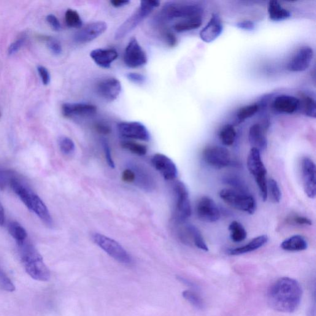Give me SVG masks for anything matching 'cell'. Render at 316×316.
<instances>
[{
    "instance_id": "52a82bcc",
    "label": "cell",
    "mask_w": 316,
    "mask_h": 316,
    "mask_svg": "<svg viewBox=\"0 0 316 316\" xmlns=\"http://www.w3.org/2000/svg\"><path fill=\"white\" fill-rule=\"evenodd\" d=\"M174 191L175 196L174 218L179 223H184L191 215V207L188 191L184 183L177 182Z\"/></svg>"
},
{
    "instance_id": "f5cc1de1",
    "label": "cell",
    "mask_w": 316,
    "mask_h": 316,
    "mask_svg": "<svg viewBox=\"0 0 316 316\" xmlns=\"http://www.w3.org/2000/svg\"><path fill=\"white\" fill-rule=\"evenodd\" d=\"M129 0H113L110 2V4L113 7L115 8H121L126 6L129 4Z\"/></svg>"
},
{
    "instance_id": "ffe728a7",
    "label": "cell",
    "mask_w": 316,
    "mask_h": 316,
    "mask_svg": "<svg viewBox=\"0 0 316 316\" xmlns=\"http://www.w3.org/2000/svg\"><path fill=\"white\" fill-rule=\"evenodd\" d=\"M272 108L275 112L283 114H293L299 108V98L288 94H281L275 97L272 102Z\"/></svg>"
},
{
    "instance_id": "5b68a950",
    "label": "cell",
    "mask_w": 316,
    "mask_h": 316,
    "mask_svg": "<svg viewBox=\"0 0 316 316\" xmlns=\"http://www.w3.org/2000/svg\"><path fill=\"white\" fill-rule=\"evenodd\" d=\"M221 198L235 209L253 215L256 208L255 198L247 191L236 189H223L220 191Z\"/></svg>"
},
{
    "instance_id": "277c9868",
    "label": "cell",
    "mask_w": 316,
    "mask_h": 316,
    "mask_svg": "<svg viewBox=\"0 0 316 316\" xmlns=\"http://www.w3.org/2000/svg\"><path fill=\"white\" fill-rule=\"evenodd\" d=\"M160 5L159 1H142L138 9L130 17L121 24L116 31L115 38L120 40L128 36L129 33L136 28L139 24L147 18L155 8Z\"/></svg>"
},
{
    "instance_id": "60d3db41",
    "label": "cell",
    "mask_w": 316,
    "mask_h": 316,
    "mask_svg": "<svg viewBox=\"0 0 316 316\" xmlns=\"http://www.w3.org/2000/svg\"><path fill=\"white\" fill-rule=\"evenodd\" d=\"M26 36H23L19 37L18 39H16L14 42H13L12 44L10 45L8 48V54L10 55H14L16 53L18 52L22 47H23L24 43L26 41Z\"/></svg>"
},
{
    "instance_id": "4fadbf2b",
    "label": "cell",
    "mask_w": 316,
    "mask_h": 316,
    "mask_svg": "<svg viewBox=\"0 0 316 316\" xmlns=\"http://www.w3.org/2000/svg\"><path fill=\"white\" fill-rule=\"evenodd\" d=\"M302 185L305 193L310 199L316 195V168L314 161L309 158L302 159L301 163Z\"/></svg>"
},
{
    "instance_id": "4dcf8cb0",
    "label": "cell",
    "mask_w": 316,
    "mask_h": 316,
    "mask_svg": "<svg viewBox=\"0 0 316 316\" xmlns=\"http://www.w3.org/2000/svg\"><path fill=\"white\" fill-rule=\"evenodd\" d=\"M231 239L234 242L244 241L247 237V232L244 226L238 221H234L229 225Z\"/></svg>"
},
{
    "instance_id": "ee69618b",
    "label": "cell",
    "mask_w": 316,
    "mask_h": 316,
    "mask_svg": "<svg viewBox=\"0 0 316 316\" xmlns=\"http://www.w3.org/2000/svg\"><path fill=\"white\" fill-rule=\"evenodd\" d=\"M127 78L132 83L135 84L142 85L145 82L146 78L144 75L136 72H130L126 75Z\"/></svg>"
},
{
    "instance_id": "74e56055",
    "label": "cell",
    "mask_w": 316,
    "mask_h": 316,
    "mask_svg": "<svg viewBox=\"0 0 316 316\" xmlns=\"http://www.w3.org/2000/svg\"><path fill=\"white\" fill-rule=\"evenodd\" d=\"M183 298L188 301L196 308L198 309H202L204 307V301L201 298V297L197 295L196 293L190 290H185L182 293Z\"/></svg>"
},
{
    "instance_id": "1f68e13d",
    "label": "cell",
    "mask_w": 316,
    "mask_h": 316,
    "mask_svg": "<svg viewBox=\"0 0 316 316\" xmlns=\"http://www.w3.org/2000/svg\"><path fill=\"white\" fill-rule=\"evenodd\" d=\"M237 132L231 124H227L221 129L219 137L221 143L225 146H231L236 141Z\"/></svg>"
},
{
    "instance_id": "b9f144b4",
    "label": "cell",
    "mask_w": 316,
    "mask_h": 316,
    "mask_svg": "<svg viewBox=\"0 0 316 316\" xmlns=\"http://www.w3.org/2000/svg\"><path fill=\"white\" fill-rule=\"evenodd\" d=\"M47 38L48 48H49L51 52L55 55H61L62 53V47L61 43H59L58 40L53 39V38L48 37Z\"/></svg>"
},
{
    "instance_id": "ab89813d",
    "label": "cell",
    "mask_w": 316,
    "mask_h": 316,
    "mask_svg": "<svg viewBox=\"0 0 316 316\" xmlns=\"http://www.w3.org/2000/svg\"><path fill=\"white\" fill-rule=\"evenodd\" d=\"M0 288L5 291L13 292L16 290L15 285L6 274L0 269Z\"/></svg>"
},
{
    "instance_id": "30bf717a",
    "label": "cell",
    "mask_w": 316,
    "mask_h": 316,
    "mask_svg": "<svg viewBox=\"0 0 316 316\" xmlns=\"http://www.w3.org/2000/svg\"><path fill=\"white\" fill-rule=\"evenodd\" d=\"M124 61L130 68H138L147 63V54L136 38L132 37L130 40L124 54Z\"/></svg>"
},
{
    "instance_id": "8992f818",
    "label": "cell",
    "mask_w": 316,
    "mask_h": 316,
    "mask_svg": "<svg viewBox=\"0 0 316 316\" xmlns=\"http://www.w3.org/2000/svg\"><path fill=\"white\" fill-rule=\"evenodd\" d=\"M247 167L251 174L255 178L262 199L266 201L267 199V169L262 160L261 152L256 148H252L247 159Z\"/></svg>"
},
{
    "instance_id": "f546056e",
    "label": "cell",
    "mask_w": 316,
    "mask_h": 316,
    "mask_svg": "<svg viewBox=\"0 0 316 316\" xmlns=\"http://www.w3.org/2000/svg\"><path fill=\"white\" fill-rule=\"evenodd\" d=\"M299 100V109L301 108L302 113L307 117L315 118L316 116L315 99L307 94H302Z\"/></svg>"
},
{
    "instance_id": "f1b7e54d",
    "label": "cell",
    "mask_w": 316,
    "mask_h": 316,
    "mask_svg": "<svg viewBox=\"0 0 316 316\" xmlns=\"http://www.w3.org/2000/svg\"><path fill=\"white\" fill-rule=\"evenodd\" d=\"M202 16H195V17L185 19L174 24V29L175 32L182 33V32L192 31L197 29L202 25Z\"/></svg>"
},
{
    "instance_id": "83f0119b",
    "label": "cell",
    "mask_w": 316,
    "mask_h": 316,
    "mask_svg": "<svg viewBox=\"0 0 316 316\" xmlns=\"http://www.w3.org/2000/svg\"><path fill=\"white\" fill-rule=\"evenodd\" d=\"M268 13L270 20L273 21H281L288 20L291 16L289 11L283 8L277 1H270L268 5Z\"/></svg>"
},
{
    "instance_id": "816d5d0a",
    "label": "cell",
    "mask_w": 316,
    "mask_h": 316,
    "mask_svg": "<svg viewBox=\"0 0 316 316\" xmlns=\"http://www.w3.org/2000/svg\"><path fill=\"white\" fill-rule=\"evenodd\" d=\"M294 223L299 224V225L311 226L312 221L309 218L304 217V216H295L292 219Z\"/></svg>"
},
{
    "instance_id": "d6a6232c",
    "label": "cell",
    "mask_w": 316,
    "mask_h": 316,
    "mask_svg": "<svg viewBox=\"0 0 316 316\" xmlns=\"http://www.w3.org/2000/svg\"><path fill=\"white\" fill-rule=\"evenodd\" d=\"M9 231L18 245L23 244L26 241L28 234L25 229L17 222H12L9 225Z\"/></svg>"
},
{
    "instance_id": "f6af8a7d",
    "label": "cell",
    "mask_w": 316,
    "mask_h": 316,
    "mask_svg": "<svg viewBox=\"0 0 316 316\" xmlns=\"http://www.w3.org/2000/svg\"><path fill=\"white\" fill-rule=\"evenodd\" d=\"M163 36L165 39L167 45L171 48H174L177 45V39L175 35L168 29L164 30Z\"/></svg>"
},
{
    "instance_id": "ac0fdd59",
    "label": "cell",
    "mask_w": 316,
    "mask_h": 316,
    "mask_svg": "<svg viewBox=\"0 0 316 316\" xmlns=\"http://www.w3.org/2000/svg\"><path fill=\"white\" fill-rule=\"evenodd\" d=\"M151 163L166 180H172L177 177L178 171L176 165L166 155L156 154L151 158Z\"/></svg>"
},
{
    "instance_id": "7a4b0ae2",
    "label": "cell",
    "mask_w": 316,
    "mask_h": 316,
    "mask_svg": "<svg viewBox=\"0 0 316 316\" xmlns=\"http://www.w3.org/2000/svg\"><path fill=\"white\" fill-rule=\"evenodd\" d=\"M19 246L20 248L21 260L27 273L34 280L42 282L49 280V269L43 262L42 256L34 246L26 241Z\"/></svg>"
},
{
    "instance_id": "cb8c5ba5",
    "label": "cell",
    "mask_w": 316,
    "mask_h": 316,
    "mask_svg": "<svg viewBox=\"0 0 316 316\" xmlns=\"http://www.w3.org/2000/svg\"><path fill=\"white\" fill-rule=\"evenodd\" d=\"M28 207L36 214L46 225L49 227L53 226V219L49 210L44 202L36 193H34L32 194Z\"/></svg>"
},
{
    "instance_id": "836d02e7",
    "label": "cell",
    "mask_w": 316,
    "mask_h": 316,
    "mask_svg": "<svg viewBox=\"0 0 316 316\" xmlns=\"http://www.w3.org/2000/svg\"><path fill=\"white\" fill-rule=\"evenodd\" d=\"M259 110V105L254 103L240 108L237 113V120L239 123L253 117Z\"/></svg>"
},
{
    "instance_id": "8fae6325",
    "label": "cell",
    "mask_w": 316,
    "mask_h": 316,
    "mask_svg": "<svg viewBox=\"0 0 316 316\" xmlns=\"http://www.w3.org/2000/svg\"><path fill=\"white\" fill-rule=\"evenodd\" d=\"M314 50L309 46H302L296 51L287 65L288 71L299 72L309 68L314 58Z\"/></svg>"
},
{
    "instance_id": "681fc988",
    "label": "cell",
    "mask_w": 316,
    "mask_h": 316,
    "mask_svg": "<svg viewBox=\"0 0 316 316\" xmlns=\"http://www.w3.org/2000/svg\"><path fill=\"white\" fill-rule=\"evenodd\" d=\"M94 128L97 132L102 135H108L112 132L110 127L103 123H97L94 126Z\"/></svg>"
},
{
    "instance_id": "3957f363",
    "label": "cell",
    "mask_w": 316,
    "mask_h": 316,
    "mask_svg": "<svg viewBox=\"0 0 316 316\" xmlns=\"http://www.w3.org/2000/svg\"><path fill=\"white\" fill-rule=\"evenodd\" d=\"M202 13L203 10L198 5L191 3L172 2L164 5L161 11L158 20L163 23L175 19L185 20L202 16Z\"/></svg>"
},
{
    "instance_id": "ba28073f",
    "label": "cell",
    "mask_w": 316,
    "mask_h": 316,
    "mask_svg": "<svg viewBox=\"0 0 316 316\" xmlns=\"http://www.w3.org/2000/svg\"><path fill=\"white\" fill-rule=\"evenodd\" d=\"M93 240L99 247L115 260L123 264L131 263V258L129 254L124 249L122 245L114 239L104 235L95 234L93 236Z\"/></svg>"
},
{
    "instance_id": "bcb514c9",
    "label": "cell",
    "mask_w": 316,
    "mask_h": 316,
    "mask_svg": "<svg viewBox=\"0 0 316 316\" xmlns=\"http://www.w3.org/2000/svg\"><path fill=\"white\" fill-rule=\"evenodd\" d=\"M37 71L39 73L43 85H48L51 80L50 74L48 70L45 67L39 66L37 67Z\"/></svg>"
},
{
    "instance_id": "44dd1931",
    "label": "cell",
    "mask_w": 316,
    "mask_h": 316,
    "mask_svg": "<svg viewBox=\"0 0 316 316\" xmlns=\"http://www.w3.org/2000/svg\"><path fill=\"white\" fill-rule=\"evenodd\" d=\"M223 31V26L220 18L217 15H213L208 23L200 31L199 37L205 43H212L221 36Z\"/></svg>"
},
{
    "instance_id": "7bdbcfd3",
    "label": "cell",
    "mask_w": 316,
    "mask_h": 316,
    "mask_svg": "<svg viewBox=\"0 0 316 316\" xmlns=\"http://www.w3.org/2000/svg\"><path fill=\"white\" fill-rule=\"evenodd\" d=\"M102 147H103L105 158H106L108 165H109L111 168L114 169L115 164L112 157V151H111L109 145H108V142L105 140H103V141H102Z\"/></svg>"
},
{
    "instance_id": "c3c4849f",
    "label": "cell",
    "mask_w": 316,
    "mask_h": 316,
    "mask_svg": "<svg viewBox=\"0 0 316 316\" xmlns=\"http://www.w3.org/2000/svg\"><path fill=\"white\" fill-rule=\"evenodd\" d=\"M122 179L124 182L133 183L136 180V174L132 169L124 170L122 174Z\"/></svg>"
},
{
    "instance_id": "6da1fadb",
    "label": "cell",
    "mask_w": 316,
    "mask_h": 316,
    "mask_svg": "<svg viewBox=\"0 0 316 316\" xmlns=\"http://www.w3.org/2000/svg\"><path fill=\"white\" fill-rule=\"evenodd\" d=\"M302 294V288L298 281L290 277H282L275 281L270 287L267 299L272 309L291 313L300 304Z\"/></svg>"
},
{
    "instance_id": "11a10c76",
    "label": "cell",
    "mask_w": 316,
    "mask_h": 316,
    "mask_svg": "<svg viewBox=\"0 0 316 316\" xmlns=\"http://www.w3.org/2000/svg\"><path fill=\"white\" fill-rule=\"evenodd\" d=\"M0 117H1V112H0Z\"/></svg>"
},
{
    "instance_id": "f35d334b",
    "label": "cell",
    "mask_w": 316,
    "mask_h": 316,
    "mask_svg": "<svg viewBox=\"0 0 316 316\" xmlns=\"http://www.w3.org/2000/svg\"><path fill=\"white\" fill-rule=\"evenodd\" d=\"M59 146L64 155H71L75 151V144L72 140L67 137H61L59 140Z\"/></svg>"
},
{
    "instance_id": "d4e9b609",
    "label": "cell",
    "mask_w": 316,
    "mask_h": 316,
    "mask_svg": "<svg viewBox=\"0 0 316 316\" xmlns=\"http://www.w3.org/2000/svg\"><path fill=\"white\" fill-rule=\"evenodd\" d=\"M268 241V237L265 235L258 236L253 239L248 244L242 247L234 248L228 251L229 255L237 256L254 252L263 247Z\"/></svg>"
},
{
    "instance_id": "7c38bea8",
    "label": "cell",
    "mask_w": 316,
    "mask_h": 316,
    "mask_svg": "<svg viewBox=\"0 0 316 316\" xmlns=\"http://www.w3.org/2000/svg\"><path fill=\"white\" fill-rule=\"evenodd\" d=\"M195 212L197 217L203 222L215 223L221 218L220 209L209 196H202L198 199Z\"/></svg>"
},
{
    "instance_id": "d590c367",
    "label": "cell",
    "mask_w": 316,
    "mask_h": 316,
    "mask_svg": "<svg viewBox=\"0 0 316 316\" xmlns=\"http://www.w3.org/2000/svg\"><path fill=\"white\" fill-rule=\"evenodd\" d=\"M274 203H279L282 198V193L279 184L274 179H270L267 182V196Z\"/></svg>"
},
{
    "instance_id": "7dc6e473",
    "label": "cell",
    "mask_w": 316,
    "mask_h": 316,
    "mask_svg": "<svg viewBox=\"0 0 316 316\" xmlns=\"http://www.w3.org/2000/svg\"><path fill=\"white\" fill-rule=\"evenodd\" d=\"M47 21L48 23L50 24V26L53 29L56 31H60L61 29V25L60 22L58 20V19L56 17L55 15H49L47 16Z\"/></svg>"
},
{
    "instance_id": "9c48e42d",
    "label": "cell",
    "mask_w": 316,
    "mask_h": 316,
    "mask_svg": "<svg viewBox=\"0 0 316 316\" xmlns=\"http://www.w3.org/2000/svg\"><path fill=\"white\" fill-rule=\"evenodd\" d=\"M205 163L216 169L228 167L231 162V155L227 148L220 146H209L202 151Z\"/></svg>"
},
{
    "instance_id": "484cf974",
    "label": "cell",
    "mask_w": 316,
    "mask_h": 316,
    "mask_svg": "<svg viewBox=\"0 0 316 316\" xmlns=\"http://www.w3.org/2000/svg\"><path fill=\"white\" fill-rule=\"evenodd\" d=\"M280 247L283 250L288 252H301L307 249L308 244L303 236L296 235L285 240Z\"/></svg>"
},
{
    "instance_id": "f907efd6",
    "label": "cell",
    "mask_w": 316,
    "mask_h": 316,
    "mask_svg": "<svg viewBox=\"0 0 316 316\" xmlns=\"http://www.w3.org/2000/svg\"><path fill=\"white\" fill-rule=\"evenodd\" d=\"M238 28L245 30V31H252L255 28V24L252 21H244L237 23Z\"/></svg>"
},
{
    "instance_id": "8d00e7d4",
    "label": "cell",
    "mask_w": 316,
    "mask_h": 316,
    "mask_svg": "<svg viewBox=\"0 0 316 316\" xmlns=\"http://www.w3.org/2000/svg\"><path fill=\"white\" fill-rule=\"evenodd\" d=\"M121 147L139 156H144L148 151V148L145 145L129 140L121 143Z\"/></svg>"
},
{
    "instance_id": "5bb4252c",
    "label": "cell",
    "mask_w": 316,
    "mask_h": 316,
    "mask_svg": "<svg viewBox=\"0 0 316 316\" xmlns=\"http://www.w3.org/2000/svg\"><path fill=\"white\" fill-rule=\"evenodd\" d=\"M119 133L121 136L141 141L148 142L150 140L149 131L144 124L138 121L122 122L118 124Z\"/></svg>"
},
{
    "instance_id": "603a6c76",
    "label": "cell",
    "mask_w": 316,
    "mask_h": 316,
    "mask_svg": "<svg viewBox=\"0 0 316 316\" xmlns=\"http://www.w3.org/2000/svg\"><path fill=\"white\" fill-rule=\"evenodd\" d=\"M266 129L260 124H255L250 127L248 134V140L251 146L260 152L265 150L267 146Z\"/></svg>"
},
{
    "instance_id": "7402d4cb",
    "label": "cell",
    "mask_w": 316,
    "mask_h": 316,
    "mask_svg": "<svg viewBox=\"0 0 316 316\" xmlns=\"http://www.w3.org/2000/svg\"><path fill=\"white\" fill-rule=\"evenodd\" d=\"M90 56L98 66L108 69L117 59L119 55L118 51L113 48H97L91 51Z\"/></svg>"
},
{
    "instance_id": "d6986e66",
    "label": "cell",
    "mask_w": 316,
    "mask_h": 316,
    "mask_svg": "<svg viewBox=\"0 0 316 316\" xmlns=\"http://www.w3.org/2000/svg\"><path fill=\"white\" fill-rule=\"evenodd\" d=\"M96 110L93 104L86 102H66L62 107L63 115L67 118L92 115L96 113Z\"/></svg>"
},
{
    "instance_id": "e575fe53",
    "label": "cell",
    "mask_w": 316,
    "mask_h": 316,
    "mask_svg": "<svg viewBox=\"0 0 316 316\" xmlns=\"http://www.w3.org/2000/svg\"><path fill=\"white\" fill-rule=\"evenodd\" d=\"M65 21L69 28L79 29L82 26V21L79 13L74 10L68 9L65 13Z\"/></svg>"
},
{
    "instance_id": "4316f807",
    "label": "cell",
    "mask_w": 316,
    "mask_h": 316,
    "mask_svg": "<svg viewBox=\"0 0 316 316\" xmlns=\"http://www.w3.org/2000/svg\"><path fill=\"white\" fill-rule=\"evenodd\" d=\"M136 174V180L135 182L140 188L144 189L146 190H151L155 186L154 180L152 176L147 169L144 167L137 166L134 167L132 169Z\"/></svg>"
},
{
    "instance_id": "9a60e30c",
    "label": "cell",
    "mask_w": 316,
    "mask_h": 316,
    "mask_svg": "<svg viewBox=\"0 0 316 316\" xmlns=\"http://www.w3.org/2000/svg\"><path fill=\"white\" fill-rule=\"evenodd\" d=\"M178 236L183 244L193 245L201 250L207 252L208 247L205 242L201 232L191 224H186L179 230Z\"/></svg>"
},
{
    "instance_id": "e0dca14e",
    "label": "cell",
    "mask_w": 316,
    "mask_h": 316,
    "mask_svg": "<svg viewBox=\"0 0 316 316\" xmlns=\"http://www.w3.org/2000/svg\"><path fill=\"white\" fill-rule=\"evenodd\" d=\"M121 83L115 77H107L97 83V93L102 98L108 101L116 100L121 93Z\"/></svg>"
},
{
    "instance_id": "2e32d148",
    "label": "cell",
    "mask_w": 316,
    "mask_h": 316,
    "mask_svg": "<svg viewBox=\"0 0 316 316\" xmlns=\"http://www.w3.org/2000/svg\"><path fill=\"white\" fill-rule=\"evenodd\" d=\"M108 25L105 22L97 21L88 24L74 35V40L79 43L93 41L107 31Z\"/></svg>"
},
{
    "instance_id": "db71d44e",
    "label": "cell",
    "mask_w": 316,
    "mask_h": 316,
    "mask_svg": "<svg viewBox=\"0 0 316 316\" xmlns=\"http://www.w3.org/2000/svg\"><path fill=\"white\" fill-rule=\"evenodd\" d=\"M5 220V213L4 207L0 203V226L4 225Z\"/></svg>"
}]
</instances>
